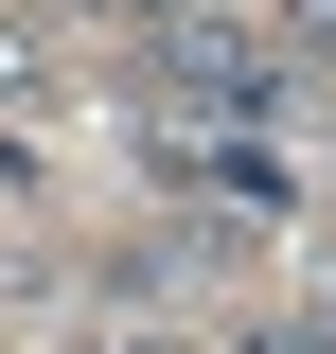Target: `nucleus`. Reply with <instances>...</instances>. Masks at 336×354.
Masks as SVG:
<instances>
[{"label": "nucleus", "mask_w": 336, "mask_h": 354, "mask_svg": "<svg viewBox=\"0 0 336 354\" xmlns=\"http://www.w3.org/2000/svg\"><path fill=\"white\" fill-rule=\"evenodd\" d=\"M18 106H53V36L36 18H0V124H18Z\"/></svg>", "instance_id": "1"}, {"label": "nucleus", "mask_w": 336, "mask_h": 354, "mask_svg": "<svg viewBox=\"0 0 336 354\" xmlns=\"http://www.w3.org/2000/svg\"><path fill=\"white\" fill-rule=\"evenodd\" d=\"M230 354H336V319H248Z\"/></svg>", "instance_id": "2"}, {"label": "nucleus", "mask_w": 336, "mask_h": 354, "mask_svg": "<svg viewBox=\"0 0 336 354\" xmlns=\"http://www.w3.org/2000/svg\"><path fill=\"white\" fill-rule=\"evenodd\" d=\"M301 18H319V36H336V0H301Z\"/></svg>", "instance_id": "3"}, {"label": "nucleus", "mask_w": 336, "mask_h": 354, "mask_svg": "<svg viewBox=\"0 0 336 354\" xmlns=\"http://www.w3.org/2000/svg\"><path fill=\"white\" fill-rule=\"evenodd\" d=\"M106 354H142V337H106Z\"/></svg>", "instance_id": "4"}]
</instances>
